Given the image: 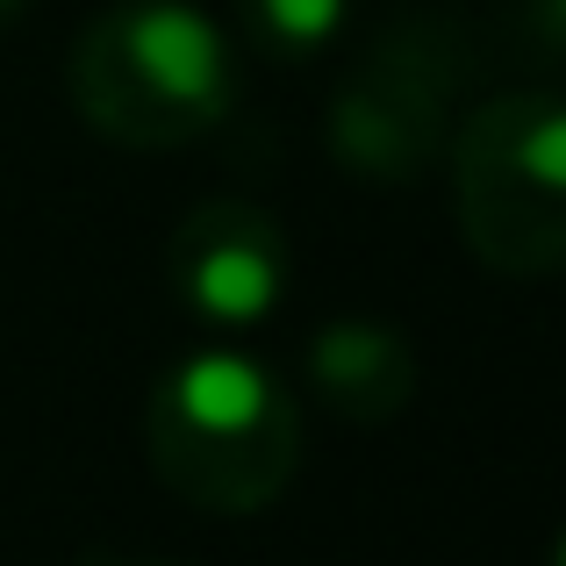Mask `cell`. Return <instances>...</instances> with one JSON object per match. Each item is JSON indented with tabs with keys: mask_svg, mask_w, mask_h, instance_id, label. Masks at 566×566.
Returning <instances> with one entry per match:
<instances>
[{
	"mask_svg": "<svg viewBox=\"0 0 566 566\" xmlns=\"http://www.w3.org/2000/svg\"><path fill=\"white\" fill-rule=\"evenodd\" d=\"M467 29L452 14H401L387 22L352 72L337 80L323 144L352 180L374 187H409L452 144V108L467 94Z\"/></svg>",
	"mask_w": 566,
	"mask_h": 566,
	"instance_id": "4",
	"label": "cell"
},
{
	"mask_svg": "<svg viewBox=\"0 0 566 566\" xmlns=\"http://www.w3.org/2000/svg\"><path fill=\"white\" fill-rule=\"evenodd\" d=\"M302 374L331 416L374 430V423H395L416 401V345L380 316H337L308 337Z\"/></svg>",
	"mask_w": 566,
	"mask_h": 566,
	"instance_id": "6",
	"label": "cell"
},
{
	"mask_svg": "<svg viewBox=\"0 0 566 566\" xmlns=\"http://www.w3.org/2000/svg\"><path fill=\"white\" fill-rule=\"evenodd\" d=\"M72 108L123 151H180L237 101V51L193 0H115L72 36Z\"/></svg>",
	"mask_w": 566,
	"mask_h": 566,
	"instance_id": "2",
	"label": "cell"
},
{
	"mask_svg": "<svg viewBox=\"0 0 566 566\" xmlns=\"http://www.w3.org/2000/svg\"><path fill=\"white\" fill-rule=\"evenodd\" d=\"M86 566H180V559H137V553H94Z\"/></svg>",
	"mask_w": 566,
	"mask_h": 566,
	"instance_id": "9",
	"label": "cell"
},
{
	"mask_svg": "<svg viewBox=\"0 0 566 566\" xmlns=\"http://www.w3.org/2000/svg\"><path fill=\"white\" fill-rule=\"evenodd\" d=\"M144 452L166 495L201 516H259L302 467V409L244 345L180 352L144 401Z\"/></svg>",
	"mask_w": 566,
	"mask_h": 566,
	"instance_id": "1",
	"label": "cell"
},
{
	"mask_svg": "<svg viewBox=\"0 0 566 566\" xmlns=\"http://www.w3.org/2000/svg\"><path fill=\"white\" fill-rule=\"evenodd\" d=\"M545 566H566V531H559V538H553V559H545Z\"/></svg>",
	"mask_w": 566,
	"mask_h": 566,
	"instance_id": "11",
	"label": "cell"
},
{
	"mask_svg": "<svg viewBox=\"0 0 566 566\" xmlns=\"http://www.w3.org/2000/svg\"><path fill=\"white\" fill-rule=\"evenodd\" d=\"M502 36L531 65H566V0H502Z\"/></svg>",
	"mask_w": 566,
	"mask_h": 566,
	"instance_id": "8",
	"label": "cell"
},
{
	"mask_svg": "<svg viewBox=\"0 0 566 566\" xmlns=\"http://www.w3.org/2000/svg\"><path fill=\"white\" fill-rule=\"evenodd\" d=\"M237 8H244V29H251L259 51L302 65V57H316L323 43L345 29L352 0H237Z\"/></svg>",
	"mask_w": 566,
	"mask_h": 566,
	"instance_id": "7",
	"label": "cell"
},
{
	"mask_svg": "<svg viewBox=\"0 0 566 566\" xmlns=\"http://www.w3.org/2000/svg\"><path fill=\"white\" fill-rule=\"evenodd\" d=\"M166 287L193 323L244 337L287 302V237L251 201H201L172 230Z\"/></svg>",
	"mask_w": 566,
	"mask_h": 566,
	"instance_id": "5",
	"label": "cell"
},
{
	"mask_svg": "<svg viewBox=\"0 0 566 566\" xmlns=\"http://www.w3.org/2000/svg\"><path fill=\"white\" fill-rule=\"evenodd\" d=\"M22 8H29V0H0V29H8V22H14Z\"/></svg>",
	"mask_w": 566,
	"mask_h": 566,
	"instance_id": "10",
	"label": "cell"
},
{
	"mask_svg": "<svg viewBox=\"0 0 566 566\" xmlns=\"http://www.w3.org/2000/svg\"><path fill=\"white\" fill-rule=\"evenodd\" d=\"M444 151L473 259L502 280L566 273V94L516 86L481 101Z\"/></svg>",
	"mask_w": 566,
	"mask_h": 566,
	"instance_id": "3",
	"label": "cell"
}]
</instances>
